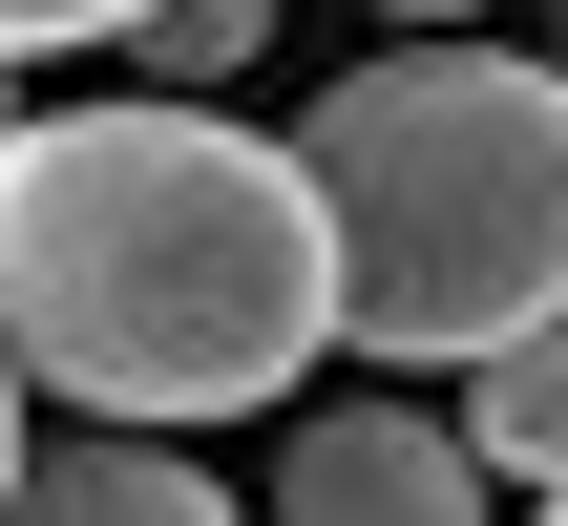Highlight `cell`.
Segmentation results:
<instances>
[{
  "label": "cell",
  "mask_w": 568,
  "mask_h": 526,
  "mask_svg": "<svg viewBox=\"0 0 568 526\" xmlns=\"http://www.w3.org/2000/svg\"><path fill=\"white\" fill-rule=\"evenodd\" d=\"M316 232H337V337L400 380H485L568 316V63L506 42H379L316 127Z\"/></svg>",
  "instance_id": "obj_2"
},
{
  "label": "cell",
  "mask_w": 568,
  "mask_h": 526,
  "mask_svg": "<svg viewBox=\"0 0 568 526\" xmlns=\"http://www.w3.org/2000/svg\"><path fill=\"white\" fill-rule=\"evenodd\" d=\"M548 526H568V485H548Z\"/></svg>",
  "instance_id": "obj_10"
},
{
  "label": "cell",
  "mask_w": 568,
  "mask_h": 526,
  "mask_svg": "<svg viewBox=\"0 0 568 526\" xmlns=\"http://www.w3.org/2000/svg\"><path fill=\"white\" fill-rule=\"evenodd\" d=\"M253 42H274V0H148V21H126V63H148L169 105H211V84H253Z\"/></svg>",
  "instance_id": "obj_6"
},
{
  "label": "cell",
  "mask_w": 568,
  "mask_h": 526,
  "mask_svg": "<svg viewBox=\"0 0 568 526\" xmlns=\"http://www.w3.org/2000/svg\"><path fill=\"white\" fill-rule=\"evenodd\" d=\"M21 464H42V443H21V358H0V485H21Z\"/></svg>",
  "instance_id": "obj_8"
},
{
  "label": "cell",
  "mask_w": 568,
  "mask_h": 526,
  "mask_svg": "<svg viewBox=\"0 0 568 526\" xmlns=\"http://www.w3.org/2000/svg\"><path fill=\"white\" fill-rule=\"evenodd\" d=\"M148 0H0V63H42V42H126Z\"/></svg>",
  "instance_id": "obj_7"
},
{
  "label": "cell",
  "mask_w": 568,
  "mask_h": 526,
  "mask_svg": "<svg viewBox=\"0 0 568 526\" xmlns=\"http://www.w3.org/2000/svg\"><path fill=\"white\" fill-rule=\"evenodd\" d=\"M464 443H485V485H568V316L464 380Z\"/></svg>",
  "instance_id": "obj_5"
},
{
  "label": "cell",
  "mask_w": 568,
  "mask_h": 526,
  "mask_svg": "<svg viewBox=\"0 0 568 526\" xmlns=\"http://www.w3.org/2000/svg\"><path fill=\"white\" fill-rule=\"evenodd\" d=\"M337 337L316 169L232 105H21L0 127V358L84 422H253Z\"/></svg>",
  "instance_id": "obj_1"
},
{
  "label": "cell",
  "mask_w": 568,
  "mask_h": 526,
  "mask_svg": "<svg viewBox=\"0 0 568 526\" xmlns=\"http://www.w3.org/2000/svg\"><path fill=\"white\" fill-rule=\"evenodd\" d=\"M379 21H485V0H379Z\"/></svg>",
  "instance_id": "obj_9"
},
{
  "label": "cell",
  "mask_w": 568,
  "mask_h": 526,
  "mask_svg": "<svg viewBox=\"0 0 568 526\" xmlns=\"http://www.w3.org/2000/svg\"><path fill=\"white\" fill-rule=\"evenodd\" d=\"M0 127H21V105H0Z\"/></svg>",
  "instance_id": "obj_11"
},
{
  "label": "cell",
  "mask_w": 568,
  "mask_h": 526,
  "mask_svg": "<svg viewBox=\"0 0 568 526\" xmlns=\"http://www.w3.org/2000/svg\"><path fill=\"white\" fill-rule=\"evenodd\" d=\"M274 526H485L464 401H316V422H274Z\"/></svg>",
  "instance_id": "obj_3"
},
{
  "label": "cell",
  "mask_w": 568,
  "mask_h": 526,
  "mask_svg": "<svg viewBox=\"0 0 568 526\" xmlns=\"http://www.w3.org/2000/svg\"><path fill=\"white\" fill-rule=\"evenodd\" d=\"M0 526H253V506H232L190 443H148V422H126V443H42V464L0 485Z\"/></svg>",
  "instance_id": "obj_4"
}]
</instances>
